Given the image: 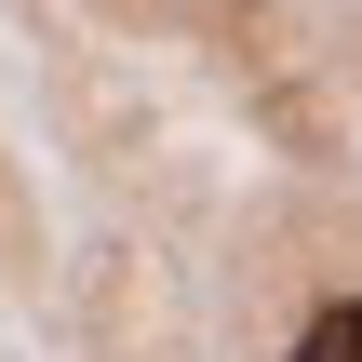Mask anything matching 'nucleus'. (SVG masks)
Here are the masks:
<instances>
[{"instance_id":"obj_1","label":"nucleus","mask_w":362,"mask_h":362,"mask_svg":"<svg viewBox=\"0 0 362 362\" xmlns=\"http://www.w3.org/2000/svg\"><path fill=\"white\" fill-rule=\"evenodd\" d=\"M282 362H362V296H336V309H309V336Z\"/></svg>"}]
</instances>
